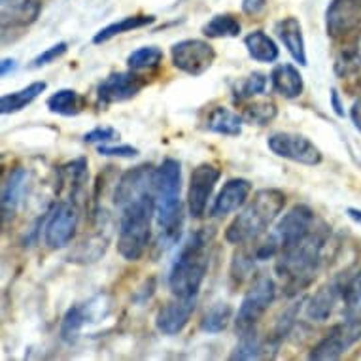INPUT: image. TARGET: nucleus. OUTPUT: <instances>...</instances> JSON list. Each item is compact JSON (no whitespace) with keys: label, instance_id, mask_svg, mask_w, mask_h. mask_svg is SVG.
Wrapping results in <instances>:
<instances>
[{"label":"nucleus","instance_id":"f257e3e1","mask_svg":"<svg viewBox=\"0 0 361 361\" xmlns=\"http://www.w3.org/2000/svg\"><path fill=\"white\" fill-rule=\"evenodd\" d=\"M327 238H329V229L326 225H320L314 227L302 240L282 250L276 255L274 271L279 273L280 279L286 280L288 295H295L312 284L314 276L322 265Z\"/></svg>","mask_w":361,"mask_h":361},{"label":"nucleus","instance_id":"f03ea898","mask_svg":"<svg viewBox=\"0 0 361 361\" xmlns=\"http://www.w3.org/2000/svg\"><path fill=\"white\" fill-rule=\"evenodd\" d=\"M284 207V191L274 190V188L255 191L248 204L243 208V212H238L237 218L229 224L225 231V240L237 246L255 243L261 235H265L267 229L279 218Z\"/></svg>","mask_w":361,"mask_h":361},{"label":"nucleus","instance_id":"7ed1b4c3","mask_svg":"<svg viewBox=\"0 0 361 361\" xmlns=\"http://www.w3.org/2000/svg\"><path fill=\"white\" fill-rule=\"evenodd\" d=\"M119 208L118 252L127 261H138L152 237V218L155 216V195L144 193L129 199Z\"/></svg>","mask_w":361,"mask_h":361},{"label":"nucleus","instance_id":"20e7f679","mask_svg":"<svg viewBox=\"0 0 361 361\" xmlns=\"http://www.w3.org/2000/svg\"><path fill=\"white\" fill-rule=\"evenodd\" d=\"M182 165L165 159L155 169V221L169 240H176L182 227Z\"/></svg>","mask_w":361,"mask_h":361},{"label":"nucleus","instance_id":"39448f33","mask_svg":"<svg viewBox=\"0 0 361 361\" xmlns=\"http://www.w3.org/2000/svg\"><path fill=\"white\" fill-rule=\"evenodd\" d=\"M208 238L204 231L193 233L178 252L169 274L174 297H195L208 271Z\"/></svg>","mask_w":361,"mask_h":361},{"label":"nucleus","instance_id":"423d86ee","mask_svg":"<svg viewBox=\"0 0 361 361\" xmlns=\"http://www.w3.org/2000/svg\"><path fill=\"white\" fill-rule=\"evenodd\" d=\"M274 299H276L274 280L271 276H267V274L257 276L250 286V290L246 291L240 307H238L237 320H235L237 333L243 335L246 331H252L255 324L265 316V312L273 305Z\"/></svg>","mask_w":361,"mask_h":361},{"label":"nucleus","instance_id":"0eeeda50","mask_svg":"<svg viewBox=\"0 0 361 361\" xmlns=\"http://www.w3.org/2000/svg\"><path fill=\"white\" fill-rule=\"evenodd\" d=\"M357 341H361V318H348L343 324L331 327V331L310 350L308 357L316 361L338 360Z\"/></svg>","mask_w":361,"mask_h":361},{"label":"nucleus","instance_id":"6e6552de","mask_svg":"<svg viewBox=\"0 0 361 361\" xmlns=\"http://www.w3.org/2000/svg\"><path fill=\"white\" fill-rule=\"evenodd\" d=\"M171 55L172 65L190 76H202L216 61V49L208 42L197 38L176 42L172 46Z\"/></svg>","mask_w":361,"mask_h":361},{"label":"nucleus","instance_id":"1a4fd4ad","mask_svg":"<svg viewBox=\"0 0 361 361\" xmlns=\"http://www.w3.org/2000/svg\"><path fill=\"white\" fill-rule=\"evenodd\" d=\"M267 146L274 155L299 165L314 166L322 163V152L318 146L297 133H274L267 138Z\"/></svg>","mask_w":361,"mask_h":361},{"label":"nucleus","instance_id":"9d476101","mask_svg":"<svg viewBox=\"0 0 361 361\" xmlns=\"http://www.w3.org/2000/svg\"><path fill=\"white\" fill-rule=\"evenodd\" d=\"M78 224H80V212L76 204L72 201L57 202L49 212L46 231H44L46 244L51 250L65 248L76 235Z\"/></svg>","mask_w":361,"mask_h":361},{"label":"nucleus","instance_id":"9b49d317","mask_svg":"<svg viewBox=\"0 0 361 361\" xmlns=\"http://www.w3.org/2000/svg\"><path fill=\"white\" fill-rule=\"evenodd\" d=\"M221 178V171L212 163H201L191 171L190 190H188V208L193 218H202L212 197L216 184Z\"/></svg>","mask_w":361,"mask_h":361},{"label":"nucleus","instance_id":"f8f14e48","mask_svg":"<svg viewBox=\"0 0 361 361\" xmlns=\"http://www.w3.org/2000/svg\"><path fill=\"white\" fill-rule=\"evenodd\" d=\"M146 87V80L138 76L137 72H114L108 78H104L99 87H97V97L102 104H116V102H125L135 99V97Z\"/></svg>","mask_w":361,"mask_h":361},{"label":"nucleus","instance_id":"ddd939ff","mask_svg":"<svg viewBox=\"0 0 361 361\" xmlns=\"http://www.w3.org/2000/svg\"><path fill=\"white\" fill-rule=\"evenodd\" d=\"M361 0H333L326 12L327 36L333 40L346 38L360 29Z\"/></svg>","mask_w":361,"mask_h":361},{"label":"nucleus","instance_id":"4468645a","mask_svg":"<svg viewBox=\"0 0 361 361\" xmlns=\"http://www.w3.org/2000/svg\"><path fill=\"white\" fill-rule=\"evenodd\" d=\"M314 227H316V218H314L312 208L307 204H295L280 219L274 231V237L279 238L280 243V252L302 240Z\"/></svg>","mask_w":361,"mask_h":361},{"label":"nucleus","instance_id":"2eb2a0df","mask_svg":"<svg viewBox=\"0 0 361 361\" xmlns=\"http://www.w3.org/2000/svg\"><path fill=\"white\" fill-rule=\"evenodd\" d=\"M197 295L195 297H176L174 301L166 302L161 308L155 318V326L163 335H178L184 331V327L190 324L191 316L195 312Z\"/></svg>","mask_w":361,"mask_h":361},{"label":"nucleus","instance_id":"dca6fc26","mask_svg":"<svg viewBox=\"0 0 361 361\" xmlns=\"http://www.w3.org/2000/svg\"><path fill=\"white\" fill-rule=\"evenodd\" d=\"M250 193H252V182L246 180V178L227 180V184L221 188L218 197L214 199L210 214L214 218H225L229 214L237 212L238 208H243L246 204Z\"/></svg>","mask_w":361,"mask_h":361},{"label":"nucleus","instance_id":"f3484780","mask_svg":"<svg viewBox=\"0 0 361 361\" xmlns=\"http://www.w3.org/2000/svg\"><path fill=\"white\" fill-rule=\"evenodd\" d=\"M2 8V30L23 29L38 19L42 10L40 0H0Z\"/></svg>","mask_w":361,"mask_h":361},{"label":"nucleus","instance_id":"a211bd4d","mask_svg":"<svg viewBox=\"0 0 361 361\" xmlns=\"http://www.w3.org/2000/svg\"><path fill=\"white\" fill-rule=\"evenodd\" d=\"M338 299H343V279L338 274L337 279L327 282L316 291L307 302V316L314 322H326L335 310Z\"/></svg>","mask_w":361,"mask_h":361},{"label":"nucleus","instance_id":"6ab92c4d","mask_svg":"<svg viewBox=\"0 0 361 361\" xmlns=\"http://www.w3.org/2000/svg\"><path fill=\"white\" fill-rule=\"evenodd\" d=\"M29 182V172L23 166H16L8 174L4 188H2V221L6 224L16 216L18 208L21 207Z\"/></svg>","mask_w":361,"mask_h":361},{"label":"nucleus","instance_id":"aec40b11","mask_svg":"<svg viewBox=\"0 0 361 361\" xmlns=\"http://www.w3.org/2000/svg\"><path fill=\"white\" fill-rule=\"evenodd\" d=\"M276 35H279L280 42L284 44V48L288 49V54L293 57V61L301 66H307V48H305L302 27L299 23V19L290 16V18H284L282 21H279L276 23Z\"/></svg>","mask_w":361,"mask_h":361},{"label":"nucleus","instance_id":"412c9836","mask_svg":"<svg viewBox=\"0 0 361 361\" xmlns=\"http://www.w3.org/2000/svg\"><path fill=\"white\" fill-rule=\"evenodd\" d=\"M271 83H273L274 91L284 99H297L305 91V80H302L301 72L290 63L274 66L271 72Z\"/></svg>","mask_w":361,"mask_h":361},{"label":"nucleus","instance_id":"4be33fe9","mask_svg":"<svg viewBox=\"0 0 361 361\" xmlns=\"http://www.w3.org/2000/svg\"><path fill=\"white\" fill-rule=\"evenodd\" d=\"M243 116H238L229 108L216 106L212 112L208 114L204 129L216 133V135H224V137H238L243 133Z\"/></svg>","mask_w":361,"mask_h":361},{"label":"nucleus","instance_id":"5701e85b","mask_svg":"<svg viewBox=\"0 0 361 361\" xmlns=\"http://www.w3.org/2000/svg\"><path fill=\"white\" fill-rule=\"evenodd\" d=\"M244 46L248 49L250 57L257 63H274L279 59L280 49L276 42L267 35L265 30H254L244 38Z\"/></svg>","mask_w":361,"mask_h":361},{"label":"nucleus","instance_id":"b1692460","mask_svg":"<svg viewBox=\"0 0 361 361\" xmlns=\"http://www.w3.org/2000/svg\"><path fill=\"white\" fill-rule=\"evenodd\" d=\"M48 89V83L46 82H32L29 83L27 87L19 89L16 93H10V95H4L0 99V112L2 114H16L21 112L23 108H27L29 104L38 99V97Z\"/></svg>","mask_w":361,"mask_h":361},{"label":"nucleus","instance_id":"393cba45","mask_svg":"<svg viewBox=\"0 0 361 361\" xmlns=\"http://www.w3.org/2000/svg\"><path fill=\"white\" fill-rule=\"evenodd\" d=\"M343 279V301L346 318H361V273L348 269L341 273Z\"/></svg>","mask_w":361,"mask_h":361},{"label":"nucleus","instance_id":"a878e982","mask_svg":"<svg viewBox=\"0 0 361 361\" xmlns=\"http://www.w3.org/2000/svg\"><path fill=\"white\" fill-rule=\"evenodd\" d=\"M46 106L51 114L57 116H65V118H72L78 114L83 112L85 108V97L80 95L74 89H61L57 93L49 97Z\"/></svg>","mask_w":361,"mask_h":361},{"label":"nucleus","instance_id":"bb28decb","mask_svg":"<svg viewBox=\"0 0 361 361\" xmlns=\"http://www.w3.org/2000/svg\"><path fill=\"white\" fill-rule=\"evenodd\" d=\"M85 180H87V159H83V157L71 161L59 169V191H71L72 202H74L78 193L82 191Z\"/></svg>","mask_w":361,"mask_h":361},{"label":"nucleus","instance_id":"cd10ccee","mask_svg":"<svg viewBox=\"0 0 361 361\" xmlns=\"http://www.w3.org/2000/svg\"><path fill=\"white\" fill-rule=\"evenodd\" d=\"M155 21L154 16H129V18H123L116 21V23L106 25L104 29H101L93 36V44H106L112 38L119 35H125V32H130V30L142 29V27H148Z\"/></svg>","mask_w":361,"mask_h":361},{"label":"nucleus","instance_id":"c85d7f7f","mask_svg":"<svg viewBox=\"0 0 361 361\" xmlns=\"http://www.w3.org/2000/svg\"><path fill=\"white\" fill-rule=\"evenodd\" d=\"M91 305H78V307H72L66 310L65 318H63V324H61V338L65 343H74L78 338V335L82 333L83 326L91 322Z\"/></svg>","mask_w":361,"mask_h":361},{"label":"nucleus","instance_id":"c756f323","mask_svg":"<svg viewBox=\"0 0 361 361\" xmlns=\"http://www.w3.org/2000/svg\"><path fill=\"white\" fill-rule=\"evenodd\" d=\"M240 23L231 13H218L208 23L202 25V35L207 38H235L240 35Z\"/></svg>","mask_w":361,"mask_h":361},{"label":"nucleus","instance_id":"7c9ffc66","mask_svg":"<svg viewBox=\"0 0 361 361\" xmlns=\"http://www.w3.org/2000/svg\"><path fill=\"white\" fill-rule=\"evenodd\" d=\"M233 308L227 302H216L201 322V329L207 333H221L227 329L229 322H231Z\"/></svg>","mask_w":361,"mask_h":361},{"label":"nucleus","instance_id":"2f4dec72","mask_svg":"<svg viewBox=\"0 0 361 361\" xmlns=\"http://www.w3.org/2000/svg\"><path fill=\"white\" fill-rule=\"evenodd\" d=\"M163 61V51L157 46H144V48L135 49L133 54L127 57V65L130 71H152L157 68Z\"/></svg>","mask_w":361,"mask_h":361},{"label":"nucleus","instance_id":"473e14b6","mask_svg":"<svg viewBox=\"0 0 361 361\" xmlns=\"http://www.w3.org/2000/svg\"><path fill=\"white\" fill-rule=\"evenodd\" d=\"M335 74L338 78H350L357 74L361 68V54L355 46H346L335 57Z\"/></svg>","mask_w":361,"mask_h":361},{"label":"nucleus","instance_id":"72a5a7b5","mask_svg":"<svg viewBox=\"0 0 361 361\" xmlns=\"http://www.w3.org/2000/svg\"><path fill=\"white\" fill-rule=\"evenodd\" d=\"M279 108L273 101H255L244 108L243 118L246 123L252 125H269L276 118Z\"/></svg>","mask_w":361,"mask_h":361},{"label":"nucleus","instance_id":"f704fd0d","mask_svg":"<svg viewBox=\"0 0 361 361\" xmlns=\"http://www.w3.org/2000/svg\"><path fill=\"white\" fill-rule=\"evenodd\" d=\"M267 89V76L261 72H252L248 78H244L243 82L237 83L235 87V101L244 102L248 99L261 95Z\"/></svg>","mask_w":361,"mask_h":361},{"label":"nucleus","instance_id":"c9c22d12","mask_svg":"<svg viewBox=\"0 0 361 361\" xmlns=\"http://www.w3.org/2000/svg\"><path fill=\"white\" fill-rule=\"evenodd\" d=\"M261 354H263V344L252 329V331L240 335V343L237 344V348L233 350L231 360H257V357H261Z\"/></svg>","mask_w":361,"mask_h":361},{"label":"nucleus","instance_id":"e433bc0d","mask_svg":"<svg viewBox=\"0 0 361 361\" xmlns=\"http://www.w3.org/2000/svg\"><path fill=\"white\" fill-rule=\"evenodd\" d=\"M66 51H68V44H66V42H59V44H55V46L48 48L46 51H42L40 55H36L35 59H32V63H30V68H42V66L51 65L54 61L63 57Z\"/></svg>","mask_w":361,"mask_h":361},{"label":"nucleus","instance_id":"4c0bfd02","mask_svg":"<svg viewBox=\"0 0 361 361\" xmlns=\"http://www.w3.org/2000/svg\"><path fill=\"white\" fill-rule=\"evenodd\" d=\"M116 138H119V133L114 127H95L93 130H89L83 140L89 144H106Z\"/></svg>","mask_w":361,"mask_h":361},{"label":"nucleus","instance_id":"58836bf2","mask_svg":"<svg viewBox=\"0 0 361 361\" xmlns=\"http://www.w3.org/2000/svg\"><path fill=\"white\" fill-rule=\"evenodd\" d=\"M97 152L104 157H119V159H130V157H137L138 149L133 148V146H127V144H121V146H106V144H101Z\"/></svg>","mask_w":361,"mask_h":361},{"label":"nucleus","instance_id":"ea45409f","mask_svg":"<svg viewBox=\"0 0 361 361\" xmlns=\"http://www.w3.org/2000/svg\"><path fill=\"white\" fill-rule=\"evenodd\" d=\"M267 10V0H243V12L246 16H259Z\"/></svg>","mask_w":361,"mask_h":361},{"label":"nucleus","instance_id":"a19ab883","mask_svg":"<svg viewBox=\"0 0 361 361\" xmlns=\"http://www.w3.org/2000/svg\"><path fill=\"white\" fill-rule=\"evenodd\" d=\"M350 118H352V123H354L355 129L361 133V97L355 99V102L350 108Z\"/></svg>","mask_w":361,"mask_h":361},{"label":"nucleus","instance_id":"79ce46f5","mask_svg":"<svg viewBox=\"0 0 361 361\" xmlns=\"http://www.w3.org/2000/svg\"><path fill=\"white\" fill-rule=\"evenodd\" d=\"M331 106H333V110H335V114L343 118L344 110H343V104H341V101H338L337 89H333V91H331Z\"/></svg>","mask_w":361,"mask_h":361},{"label":"nucleus","instance_id":"37998d69","mask_svg":"<svg viewBox=\"0 0 361 361\" xmlns=\"http://www.w3.org/2000/svg\"><path fill=\"white\" fill-rule=\"evenodd\" d=\"M16 61L13 59H2V63H0V74L2 76H8V72L10 71H16Z\"/></svg>","mask_w":361,"mask_h":361},{"label":"nucleus","instance_id":"c03bdc74","mask_svg":"<svg viewBox=\"0 0 361 361\" xmlns=\"http://www.w3.org/2000/svg\"><path fill=\"white\" fill-rule=\"evenodd\" d=\"M346 214H348L350 218L354 219L355 224L361 225V210H360V208H354V207L346 208Z\"/></svg>","mask_w":361,"mask_h":361}]
</instances>
